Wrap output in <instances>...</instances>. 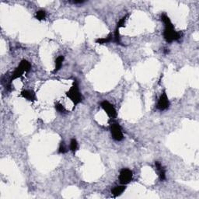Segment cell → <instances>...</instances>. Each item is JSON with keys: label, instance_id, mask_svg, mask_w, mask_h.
<instances>
[{"label": "cell", "instance_id": "cell-1", "mask_svg": "<svg viewBox=\"0 0 199 199\" xmlns=\"http://www.w3.org/2000/svg\"><path fill=\"white\" fill-rule=\"evenodd\" d=\"M161 20L165 25L163 37L167 42L170 43L174 41H177L181 38V34L175 31L171 20L166 14H163L161 16Z\"/></svg>", "mask_w": 199, "mask_h": 199}, {"label": "cell", "instance_id": "cell-10", "mask_svg": "<svg viewBox=\"0 0 199 199\" xmlns=\"http://www.w3.org/2000/svg\"><path fill=\"white\" fill-rule=\"evenodd\" d=\"M125 189H126V187L125 185L116 186V187H114L113 189H112L111 190L112 194H113L114 197H118V196L121 195V194L125 190Z\"/></svg>", "mask_w": 199, "mask_h": 199}, {"label": "cell", "instance_id": "cell-17", "mask_svg": "<svg viewBox=\"0 0 199 199\" xmlns=\"http://www.w3.org/2000/svg\"><path fill=\"white\" fill-rule=\"evenodd\" d=\"M59 153H65L67 152V149H66V148H65V144H64V143H61V145H60V147H59Z\"/></svg>", "mask_w": 199, "mask_h": 199}, {"label": "cell", "instance_id": "cell-3", "mask_svg": "<svg viewBox=\"0 0 199 199\" xmlns=\"http://www.w3.org/2000/svg\"><path fill=\"white\" fill-rule=\"evenodd\" d=\"M31 65L30 64L29 62H27V60H22L20 63V65H18V67L14 70L13 73L12 75V78H11V80H14V79H16L18 78L22 77L23 74L24 72H27L31 69Z\"/></svg>", "mask_w": 199, "mask_h": 199}, {"label": "cell", "instance_id": "cell-15", "mask_svg": "<svg viewBox=\"0 0 199 199\" xmlns=\"http://www.w3.org/2000/svg\"><path fill=\"white\" fill-rule=\"evenodd\" d=\"M126 19H127V16H124L123 18H121V19L119 20V22L118 23L117 27L116 28H118V29H120L121 27H125V24Z\"/></svg>", "mask_w": 199, "mask_h": 199}, {"label": "cell", "instance_id": "cell-11", "mask_svg": "<svg viewBox=\"0 0 199 199\" xmlns=\"http://www.w3.org/2000/svg\"><path fill=\"white\" fill-rule=\"evenodd\" d=\"M64 61V57L62 55L61 56H59L55 60V68L54 72H58L59 70H60V69L62 68V62Z\"/></svg>", "mask_w": 199, "mask_h": 199}, {"label": "cell", "instance_id": "cell-12", "mask_svg": "<svg viewBox=\"0 0 199 199\" xmlns=\"http://www.w3.org/2000/svg\"><path fill=\"white\" fill-rule=\"evenodd\" d=\"M112 40V35L109 34L108 36L103 38H98L97 40H96V42L99 45H104V44L109 43L110 41Z\"/></svg>", "mask_w": 199, "mask_h": 199}, {"label": "cell", "instance_id": "cell-6", "mask_svg": "<svg viewBox=\"0 0 199 199\" xmlns=\"http://www.w3.org/2000/svg\"><path fill=\"white\" fill-rule=\"evenodd\" d=\"M110 132H111L112 137L116 141H121L123 139V133H122L121 128L118 124H113L110 127Z\"/></svg>", "mask_w": 199, "mask_h": 199}, {"label": "cell", "instance_id": "cell-2", "mask_svg": "<svg viewBox=\"0 0 199 199\" xmlns=\"http://www.w3.org/2000/svg\"><path fill=\"white\" fill-rule=\"evenodd\" d=\"M66 95L69 98H70V100L73 103L74 106H76L77 104H79L82 100V94L79 92V86L78 83L76 82V80H74L73 84H72V87L69 89V90L66 93Z\"/></svg>", "mask_w": 199, "mask_h": 199}, {"label": "cell", "instance_id": "cell-5", "mask_svg": "<svg viewBox=\"0 0 199 199\" xmlns=\"http://www.w3.org/2000/svg\"><path fill=\"white\" fill-rule=\"evenodd\" d=\"M100 106H101L102 108L103 109L105 112L107 113V114L108 115L109 117L111 118H114L117 116V111L115 110L114 107L110 103H109L108 101H104L100 103Z\"/></svg>", "mask_w": 199, "mask_h": 199}, {"label": "cell", "instance_id": "cell-7", "mask_svg": "<svg viewBox=\"0 0 199 199\" xmlns=\"http://www.w3.org/2000/svg\"><path fill=\"white\" fill-rule=\"evenodd\" d=\"M169 107H170V101H169L166 92L163 91V93L161 94L158 100V103H157V108L160 110H167Z\"/></svg>", "mask_w": 199, "mask_h": 199}, {"label": "cell", "instance_id": "cell-14", "mask_svg": "<svg viewBox=\"0 0 199 199\" xmlns=\"http://www.w3.org/2000/svg\"><path fill=\"white\" fill-rule=\"evenodd\" d=\"M78 149V143L76 139H72L70 142V149L73 153H76Z\"/></svg>", "mask_w": 199, "mask_h": 199}, {"label": "cell", "instance_id": "cell-9", "mask_svg": "<svg viewBox=\"0 0 199 199\" xmlns=\"http://www.w3.org/2000/svg\"><path fill=\"white\" fill-rule=\"evenodd\" d=\"M155 165H156V167L157 169V170L159 171V175H160V178L161 180H166V171H165L164 168L162 167V165L160 164V163L156 161L155 163Z\"/></svg>", "mask_w": 199, "mask_h": 199}, {"label": "cell", "instance_id": "cell-4", "mask_svg": "<svg viewBox=\"0 0 199 199\" xmlns=\"http://www.w3.org/2000/svg\"><path fill=\"white\" fill-rule=\"evenodd\" d=\"M132 172L128 169H123L120 172V176H119V180L120 183L123 185L129 184L132 180Z\"/></svg>", "mask_w": 199, "mask_h": 199}, {"label": "cell", "instance_id": "cell-13", "mask_svg": "<svg viewBox=\"0 0 199 199\" xmlns=\"http://www.w3.org/2000/svg\"><path fill=\"white\" fill-rule=\"evenodd\" d=\"M46 18V13L44 10H39L36 13V19L38 20H43Z\"/></svg>", "mask_w": 199, "mask_h": 199}, {"label": "cell", "instance_id": "cell-8", "mask_svg": "<svg viewBox=\"0 0 199 199\" xmlns=\"http://www.w3.org/2000/svg\"><path fill=\"white\" fill-rule=\"evenodd\" d=\"M21 96L29 101H35L36 100V95H35L34 92H33L32 90L26 89V90L22 91Z\"/></svg>", "mask_w": 199, "mask_h": 199}, {"label": "cell", "instance_id": "cell-16", "mask_svg": "<svg viewBox=\"0 0 199 199\" xmlns=\"http://www.w3.org/2000/svg\"><path fill=\"white\" fill-rule=\"evenodd\" d=\"M55 109H56L57 111L60 112V113H65V109L64 107V106L59 103H57L55 104Z\"/></svg>", "mask_w": 199, "mask_h": 199}]
</instances>
